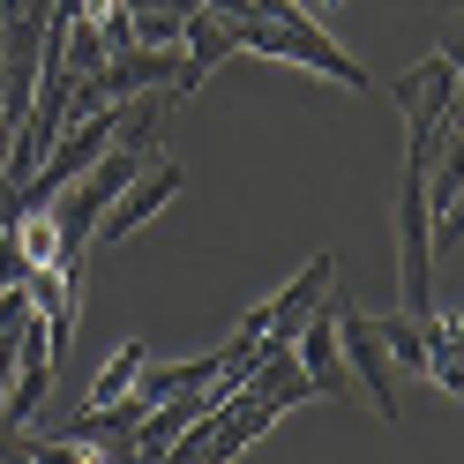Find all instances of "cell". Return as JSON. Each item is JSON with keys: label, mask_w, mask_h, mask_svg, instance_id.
Masks as SVG:
<instances>
[{"label": "cell", "mask_w": 464, "mask_h": 464, "mask_svg": "<svg viewBox=\"0 0 464 464\" xmlns=\"http://www.w3.org/2000/svg\"><path fill=\"white\" fill-rule=\"evenodd\" d=\"M232 23V53H263V61H300L314 75H330L344 82V91H374V75L344 53L323 23H314L300 0H247L240 15H225Z\"/></svg>", "instance_id": "obj_1"}, {"label": "cell", "mask_w": 464, "mask_h": 464, "mask_svg": "<svg viewBox=\"0 0 464 464\" xmlns=\"http://www.w3.org/2000/svg\"><path fill=\"white\" fill-rule=\"evenodd\" d=\"M390 98H397V112H404V158H442L450 142H457V45H434L420 68H404V75H390Z\"/></svg>", "instance_id": "obj_2"}, {"label": "cell", "mask_w": 464, "mask_h": 464, "mask_svg": "<svg viewBox=\"0 0 464 464\" xmlns=\"http://www.w3.org/2000/svg\"><path fill=\"white\" fill-rule=\"evenodd\" d=\"M330 285H337V255L323 247V255H314V263H307L293 285H285V293H270V300L255 307L240 330H232V353H255V344H293V337H300V323L330 300Z\"/></svg>", "instance_id": "obj_3"}, {"label": "cell", "mask_w": 464, "mask_h": 464, "mask_svg": "<svg viewBox=\"0 0 464 464\" xmlns=\"http://www.w3.org/2000/svg\"><path fill=\"white\" fill-rule=\"evenodd\" d=\"M337 360H344V382H360L367 404L382 412V427L404 420V404H397V367L382 353V337H374V323L353 307V300H337Z\"/></svg>", "instance_id": "obj_4"}, {"label": "cell", "mask_w": 464, "mask_h": 464, "mask_svg": "<svg viewBox=\"0 0 464 464\" xmlns=\"http://www.w3.org/2000/svg\"><path fill=\"white\" fill-rule=\"evenodd\" d=\"M172 195H180V165H172V158H158L150 172H135V180H128L121 195H112V210L98 218V232H91V247H121V240H135V232L150 225V218L165 210Z\"/></svg>", "instance_id": "obj_5"}, {"label": "cell", "mask_w": 464, "mask_h": 464, "mask_svg": "<svg viewBox=\"0 0 464 464\" xmlns=\"http://www.w3.org/2000/svg\"><path fill=\"white\" fill-rule=\"evenodd\" d=\"M293 367L314 382V397H344L353 382H344V360H337V300L330 307H314L300 337H293Z\"/></svg>", "instance_id": "obj_6"}, {"label": "cell", "mask_w": 464, "mask_h": 464, "mask_svg": "<svg viewBox=\"0 0 464 464\" xmlns=\"http://www.w3.org/2000/svg\"><path fill=\"white\" fill-rule=\"evenodd\" d=\"M420 323V344H427V382L442 390V397H457L464 390V367H457V307H442V314H412Z\"/></svg>", "instance_id": "obj_7"}, {"label": "cell", "mask_w": 464, "mask_h": 464, "mask_svg": "<svg viewBox=\"0 0 464 464\" xmlns=\"http://www.w3.org/2000/svg\"><path fill=\"white\" fill-rule=\"evenodd\" d=\"M135 374H142V344L128 337L121 353L98 367V382H91V397H82V404H112V397H128V390H135Z\"/></svg>", "instance_id": "obj_8"}, {"label": "cell", "mask_w": 464, "mask_h": 464, "mask_svg": "<svg viewBox=\"0 0 464 464\" xmlns=\"http://www.w3.org/2000/svg\"><path fill=\"white\" fill-rule=\"evenodd\" d=\"M15 323H23V314H15ZM15 367H23V344H15V330H8V337H0V397L15 390Z\"/></svg>", "instance_id": "obj_9"}, {"label": "cell", "mask_w": 464, "mask_h": 464, "mask_svg": "<svg viewBox=\"0 0 464 464\" xmlns=\"http://www.w3.org/2000/svg\"><path fill=\"white\" fill-rule=\"evenodd\" d=\"M195 8H210V15H240L247 0H195Z\"/></svg>", "instance_id": "obj_10"}, {"label": "cell", "mask_w": 464, "mask_h": 464, "mask_svg": "<svg viewBox=\"0 0 464 464\" xmlns=\"http://www.w3.org/2000/svg\"><path fill=\"white\" fill-rule=\"evenodd\" d=\"M337 8H344V0H323V15H337Z\"/></svg>", "instance_id": "obj_11"}]
</instances>
